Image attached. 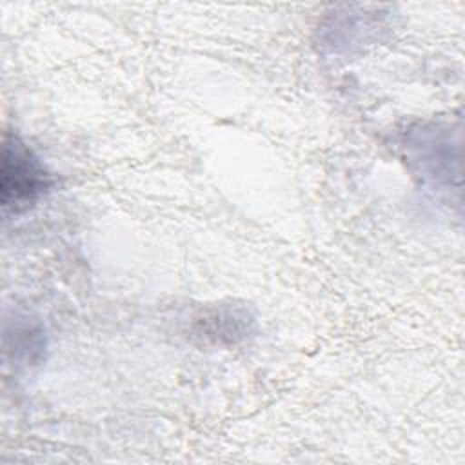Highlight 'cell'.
Instances as JSON below:
<instances>
[{
	"label": "cell",
	"instance_id": "6da1fadb",
	"mask_svg": "<svg viewBox=\"0 0 465 465\" xmlns=\"http://www.w3.org/2000/svg\"><path fill=\"white\" fill-rule=\"evenodd\" d=\"M51 187V174L35 153L16 136H4L2 149V207L4 213H24Z\"/></svg>",
	"mask_w": 465,
	"mask_h": 465
}]
</instances>
